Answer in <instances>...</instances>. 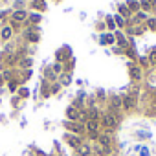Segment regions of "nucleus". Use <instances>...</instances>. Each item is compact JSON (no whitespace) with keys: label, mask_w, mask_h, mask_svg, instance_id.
<instances>
[{"label":"nucleus","mask_w":156,"mask_h":156,"mask_svg":"<svg viewBox=\"0 0 156 156\" xmlns=\"http://www.w3.org/2000/svg\"><path fill=\"white\" fill-rule=\"evenodd\" d=\"M103 127H107V129H116V127H118V118H116L114 114L103 116Z\"/></svg>","instance_id":"1"},{"label":"nucleus","mask_w":156,"mask_h":156,"mask_svg":"<svg viewBox=\"0 0 156 156\" xmlns=\"http://www.w3.org/2000/svg\"><path fill=\"white\" fill-rule=\"evenodd\" d=\"M85 129H87L90 134H99V121L87 119V123H85Z\"/></svg>","instance_id":"2"},{"label":"nucleus","mask_w":156,"mask_h":156,"mask_svg":"<svg viewBox=\"0 0 156 156\" xmlns=\"http://www.w3.org/2000/svg\"><path fill=\"white\" fill-rule=\"evenodd\" d=\"M66 129H68V130H73V132H77V134L85 132V125L77 123V121H68V123H66Z\"/></svg>","instance_id":"3"},{"label":"nucleus","mask_w":156,"mask_h":156,"mask_svg":"<svg viewBox=\"0 0 156 156\" xmlns=\"http://www.w3.org/2000/svg\"><path fill=\"white\" fill-rule=\"evenodd\" d=\"M77 154H79V156H90L92 154V147L87 141H83L79 147H77Z\"/></svg>","instance_id":"4"},{"label":"nucleus","mask_w":156,"mask_h":156,"mask_svg":"<svg viewBox=\"0 0 156 156\" xmlns=\"http://www.w3.org/2000/svg\"><path fill=\"white\" fill-rule=\"evenodd\" d=\"M66 140H68V145H70V147H73L75 151H77V147L83 143V140H81L79 136H72V134H70V136H66Z\"/></svg>","instance_id":"5"},{"label":"nucleus","mask_w":156,"mask_h":156,"mask_svg":"<svg viewBox=\"0 0 156 156\" xmlns=\"http://www.w3.org/2000/svg\"><path fill=\"white\" fill-rule=\"evenodd\" d=\"M66 116H68V119H70V121H77V119H79V110H77L75 107H68Z\"/></svg>","instance_id":"6"},{"label":"nucleus","mask_w":156,"mask_h":156,"mask_svg":"<svg viewBox=\"0 0 156 156\" xmlns=\"http://www.w3.org/2000/svg\"><path fill=\"white\" fill-rule=\"evenodd\" d=\"M26 15H28L26 11H22V9H17V11L11 15V19H13V20H17V22H20V20H24V19H26Z\"/></svg>","instance_id":"7"},{"label":"nucleus","mask_w":156,"mask_h":156,"mask_svg":"<svg viewBox=\"0 0 156 156\" xmlns=\"http://www.w3.org/2000/svg\"><path fill=\"white\" fill-rule=\"evenodd\" d=\"M132 105H134V99H132L130 96H127V98L121 99V107H125V108H132Z\"/></svg>","instance_id":"8"},{"label":"nucleus","mask_w":156,"mask_h":156,"mask_svg":"<svg viewBox=\"0 0 156 156\" xmlns=\"http://www.w3.org/2000/svg\"><path fill=\"white\" fill-rule=\"evenodd\" d=\"M11 33H13V31H11V28H9V26H6V28L2 30V39H9V37H11Z\"/></svg>","instance_id":"9"},{"label":"nucleus","mask_w":156,"mask_h":156,"mask_svg":"<svg viewBox=\"0 0 156 156\" xmlns=\"http://www.w3.org/2000/svg\"><path fill=\"white\" fill-rule=\"evenodd\" d=\"M88 116H90V119H94V121L99 119V112H98L96 108H90V114H88Z\"/></svg>","instance_id":"10"},{"label":"nucleus","mask_w":156,"mask_h":156,"mask_svg":"<svg viewBox=\"0 0 156 156\" xmlns=\"http://www.w3.org/2000/svg\"><path fill=\"white\" fill-rule=\"evenodd\" d=\"M132 77H134V79H140V77H141V70L140 68H132Z\"/></svg>","instance_id":"11"},{"label":"nucleus","mask_w":156,"mask_h":156,"mask_svg":"<svg viewBox=\"0 0 156 156\" xmlns=\"http://www.w3.org/2000/svg\"><path fill=\"white\" fill-rule=\"evenodd\" d=\"M33 8H37V9H44V8H46V4H44V2H41V0H35V2H33Z\"/></svg>","instance_id":"12"},{"label":"nucleus","mask_w":156,"mask_h":156,"mask_svg":"<svg viewBox=\"0 0 156 156\" xmlns=\"http://www.w3.org/2000/svg\"><path fill=\"white\" fill-rule=\"evenodd\" d=\"M33 64V59H30V57H24V61H22V66L24 68H28V66H31Z\"/></svg>","instance_id":"13"},{"label":"nucleus","mask_w":156,"mask_h":156,"mask_svg":"<svg viewBox=\"0 0 156 156\" xmlns=\"http://www.w3.org/2000/svg\"><path fill=\"white\" fill-rule=\"evenodd\" d=\"M147 26H149L151 30H154V28H156V20H154V19H149V20H147Z\"/></svg>","instance_id":"14"},{"label":"nucleus","mask_w":156,"mask_h":156,"mask_svg":"<svg viewBox=\"0 0 156 156\" xmlns=\"http://www.w3.org/2000/svg\"><path fill=\"white\" fill-rule=\"evenodd\" d=\"M112 107H114V108H119V107H121V99H119V98H114V103H112Z\"/></svg>","instance_id":"15"},{"label":"nucleus","mask_w":156,"mask_h":156,"mask_svg":"<svg viewBox=\"0 0 156 156\" xmlns=\"http://www.w3.org/2000/svg\"><path fill=\"white\" fill-rule=\"evenodd\" d=\"M61 83H62V85H68V83H70V75H62V77H61Z\"/></svg>","instance_id":"16"},{"label":"nucleus","mask_w":156,"mask_h":156,"mask_svg":"<svg viewBox=\"0 0 156 156\" xmlns=\"http://www.w3.org/2000/svg\"><path fill=\"white\" fill-rule=\"evenodd\" d=\"M77 121H87V112H79V119Z\"/></svg>","instance_id":"17"},{"label":"nucleus","mask_w":156,"mask_h":156,"mask_svg":"<svg viewBox=\"0 0 156 156\" xmlns=\"http://www.w3.org/2000/svg\"><path fill=\"white\" fill-rule=\"evenodd\" d=\"M116 22H118L119 26H123V24H125V20H123V19H121L119 15H116Z\"/></svg>","instance_id":"18"},{"label":"nucleus","mask_w":156,"mask_h":156,"mask_svg":"<svg viewBox=\"0 0 156 156\" xmlns=\"http://www.w3.org/2000/svg\"><path fill=\"white\" fill-rule=\"evenodd\" d=\"M30 37V41H39V35L37 33H31V35H28Z\"/></svg>","instance_id":"19"},{"label":"nucleus","mask_w":156,"mask_h":156,"mask_svg":"<svg viewBox=\"0 0 156 156\" xmlns=\"http://www.w3.org/2000/svg\"><path fill=\"white\" fill-rule=\"evenodd\" d=\"M105 42H114V37L112 35H105Z\"/></svg>","instance_id":"20"},{"label":"nucleus","mask_w":156,"mask_h":156,"mask_svg":"<svg viewBox=\"0 0 156 156\" xmlns=\"http://www.w3.org/2000/svg\"><path fill=\"white\" fill-rule=\"evenodd\" d=\"M119 11H121V13H123V15H129V9H127V8H125V6H121V8H119Z\"/></svg>","instance_id":"21"},{"label":"nucleus","mask_w":156,"mask_h":156,"mask_svg":"<svg viewBox=\"0 0 156 156\" xmlns=\"http://www.w3.org/2000/svg\"><path fill=\"white\" fill-rule=\"evenodd\" d=\"M141 6H143V8H147V9H149V8H151V4H149V2H147V0H143V2H141Z\"/></svg>","instance_id":"22"},{"label":"nucleus","mask_w":156,"mask_h":156,"mask_svg":"<svg viewBox=\"0 0 156 156\" xmlns=\"http://www.w3.org/2000/svg\"><path fill=\"white\" fill-rule=\"evenodd\" d=\"M31 20H33V22H39V20H41V17H39V15H33V17H31Z\"/></svg>","instance_id":"23"},{"label":"nucleus","mask_w":156,"mask_h":156,"mask_svg":"<svg viewBox=\"0 0 156 156\" xmlns=\"http://www.w3.org/2000/svg\"><path fill=\"white\" fill-rule=\"evenodd\" d=\"M9 88H11V90L15 92V90H17V83H9Z\"/></svg>","instance_id":"24"},{"label":"nucleus","mask_w":156,"mask_h":156,"mask_svg":"<svg viewBox=\"0 0 156 156\" xmlns=\"http://www.w3.org/2000/svg\"><path fill=\"white\" fill-rule=\"evenodd\" d=\"M151 59H152V61H156V51H152V53H151Z\"/></svg>","instance_id":"25"},{"label":"nucleus","mask_w":156,"mask_h":156,"mask_svg":"<svg viewBox=\"0 0 156 156\" xmlns=\"http://www.w3.org/2000/svg\"><path fill=\"white\" fill-rule=\"evenodd\" d=\"M105 156H112V154H105Z\"/></svg>","instance_id":"26"},{"label":"nucleus","mask_w":156,"mask_h":156,"mask_svg":"<svg viewBox=\"0 0 156 156\" xmlns=\"http://www.w3.org/2000/svg\"><path fill=\"white\" fill-rule=\"evenodd\" d=\"M75 156H79V154H75Z\"/></svg>","instance_id":"27"}]
</instances>
